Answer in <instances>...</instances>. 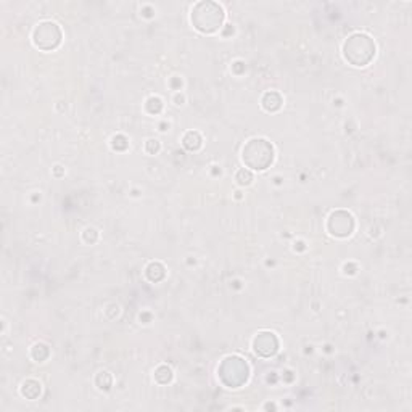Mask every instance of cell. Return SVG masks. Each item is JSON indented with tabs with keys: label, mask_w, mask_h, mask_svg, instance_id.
I'll use <instances>...</instances> for the list:
<instances>
[{
	"label": "cell",
	"mask_w": 412,
	"mask_h": 412,
	"mask_svg": "<svg viewBox=\"0 0 412 412\" xmlns=\"http://www.w3.org/2000/svg\"><path fill=\"white\" fill-rule=\"evenodd\" d=\"M373 50L375 47H373L371 37L364 34H354L344 44V56L356 66L366 65L372 59Z\"/></svg>",
	"instance_id": "obj_1"
},
{
	"label": "cell",
	"mask_w": 412,
	"mask_h": 412,
	"mask_svg": "<svg viewBox=\"0 0 412 412\" xmlns=\"http://www.w3.org/2000/svg\"><path fill=\"white\" fill-rule=\"evenodd\" d=\"M255 351L261 356H271L277 351V340L272 333H260L255 340Z\"/></svg>",
	"instance_id": "obj_5"
},
{
	"label": "cell",
	"mask_w": 412,
	"mask_h": 412,
	"mask_svg": "<svg viewBox=\"0 0 412 412\" xmlns=\"http://www.w3.org/2000/svg\"><path fill=\"white\" fill-rule=\"evenodd\" d=\"M243 161L253 169H266L272 163V147L262 138H255L243 148Z\"/></svg>",
	"instance_id": "obj_2"
},
{
	"label": "cell",
	"mask_w": 412,
	"mask_h": 412,
	"mask_svg": "<svg viewBox=\"0 0 412 412\" xmlns=\"http://www.w3.org/2000/svg\"><path fill=\"white\" fill-rule=\"evenodd\" d=\"M238 179H242V181H240V184H248V182H250V181H251V176H250V172L240 171V172H238Z\"/></svg>",
	"instance_id": "obj_7"
},
{
	"label": "cell",
	"mask_w": 412,
	"mask_h": 412,
	"mask_svg": "<svg viewBox=\"0 0 412 412\" xmlns=\"http://www.w3.org/2000/svg\"><path fill=\"white\" fill-rule=\"evenodd\" d=\"M330 223H337V227H332L333 234H337V236H347V234L351 232V229H353L351 216L347 213L343 214V221H340L338 213H337V214H333L332 219H330Z\"/></svg>",
	"instance_id": "obj_6"
},
{
	"label": "cell",
	"mask_w": 412,
	"mask_h": 412,
	"mask_svg": "<svg viewBox=\"0 0 412 412\" xmlns=\"http://www.w3.org/2000/svg\"><path fill=\"white\" fill-rule=\"evenodd\" d=\"M206 6V13L208 15H205V12L201 10L200 6H196L194 15H192V21H195V26L198 28L200 31H205V32H212V31H216L219 26H221L223 23V10L221 7H218L216 3H205Z\"/></svg>",
	"instance_id": "obj_3"
},
{
	"label": "cell",
	"mask_w": 412,
	"mask_h": 412,
	"mask_svg": "<svg viewBox=\"0 0 412 412\" xmlns=\"http://www.w3.org/2000/svg\"><path fill=\"white\" fill-rule=\"evenodd\" d=\"M60 39H61V32L55 23H42V25L36 28L34 42L37 47H41V49L44 50L55 49V47L60 44Z\"/></svg>",
	"instance_id": "obj_4"
}]
</instances>
